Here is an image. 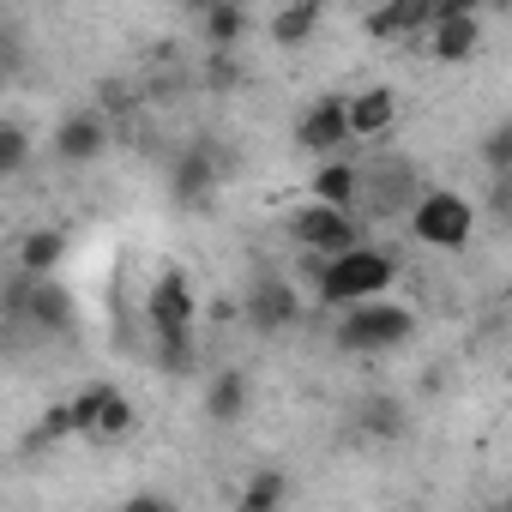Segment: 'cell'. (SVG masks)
Returning <instances> with one entry per match:
<instances>
[{
  "instance_id": "obj_24",
  "label": "cell",
  "mask_w": 512,
  "mask_h": 512,
  "mask_svg": "<svg viewBox=\"0 0 512 512\" xmlns=\"http://www.w3.org/2000/svg\"><path fill=\"white\" fill-rule=\"evenodd\" d=\"M133 422H139V410H133V398L109 386V398H103V410H97V422H91V434H97V440H127V434H133Z\"/></svg>"
},
{
  "instance_id": "obj_28",
  "label": "cell",
  "mask_w": 512,
  "mask_h": 512,
  "mask_svg": "<svg viewBox=\"0 0 512 512\" xmlns=\"http://www.w3.org/2000/svg\"><path fill=\"white\" fill-rule=\"evenodd\" d=\"M67 434H73L67 404H49V410H43V422L31 428V440H25V446H55V440H67Z\"/></svg>"
},
{
  "instance_id": "obj_6",
  "label": "cell",
  "mask_w": 512,
  "mask_h": 512,
  "mask_svg": "<svg viewBox=\"0 0 512 512\" xmlns=\"http://www.w3.org/2000/svg\"><path fill=\"white\" fill-rule=\"evenodd\" d=\"M284 235H290L296 247H308V253H338V247L362 241V223H356V211H344V205L302 199L296 211H284Z\"/></svg>"
},
{
  "instance_id": "obj_19",
  "label": "cell",
  "mask_w": 512,
  "mask_h": 512,
  "mask_svg": "<svg viewBox=\"0 0 512 512\" xmlns=\"http://www.w3.org/2000/svg\"><path fill=\"white\" fill-rule=\"evenodd\" d=\"M356 428H362L368 440H404V434H410V410H404V398H392V392H374V398H362V410H356Z\"/></svg>"
},
{
  "instance_id": "obj_27",
  "label": "cell",
  "mask_w": 512,
  "mask_h": 512,
  "mask_svg": "<svg viewBox=\"0 0 512 512\" xmlns=\"http://www.w3.org/2000/svg\"><path fill=\"white\" fill-rule=\"evenodd\" d=\"M482 169L488 175H512V121H494L482 139Z\"/></svg>"
},
{
  "instance_id": "obj_21",
  "label": "cell",
  "mask_w": 512,
  "mask_h": 512,
  "mask_svg": "<svg viewBox=\"0 0 512 512\" xmlns=\"http://www.w3.org/2000/svg\"><path fill=\"white\" fill-rule=\"evenodd\" d=\"M151 362H157V374H169V380L193 374V368H199V338H193V326L151 332Z\"/></svg>"
},
{
  "instance_id": "obj_34",
  "label": "cell",
  "mask_w": 512,
  "mask_h": 512,
  "mask_svg": "<svg viewBox=\"0 0 512 512\" xmlns=\"http://www.w3.org/2000/svg\"><path fill=\"white\" fill-rule=\"evenodd\" d=\"M175 7H187V13H205V7H217V0H175Z\"/></svg>"
},
{
  "instance_id": "obj_32",
  "label": "cell",
  "mask_w": 512,
  "mask_h": 512,
  "mask_svg": "<svg viewBox=\"0 0 512 512\" xmlns=\"http://www.w3.org/2000/svg\"><path fill=\"white\" fill-rule=\"evenodd\" d=\"M169 494H127V512H169Z\"/></svg>"
},
{
  "instance_id": "obj_3",
  "label": "cell",
  "mask_w": 512,
  "mask_h": 512,
  "mask_svg": "<svg viewBox=\"0 0 512 512\" xmlns=\"http://www.w3.org/2000/svg\"><path fill=\"white\" fill-rule=\"evenodd\" d=\"M410 332H416V308L386 302V296L350 302V308L338 314V326H332L338 350H350V356H386V350L410 344Z\"/></svg>"
},
{
  "instance_id": "obj_4",
  "label": "cell",
  "mask_w": 512,
  "mask_h": 512,
  "mask_svg": "<svg viewBox=\"0 0 512 512\" xmlns=\"http://www.w3.org/2000/svg\"><path fill=\"white\" fill-rule=\"evenodd\" d=\"M404 229L422 247L452 253V247H464L476 235V205L464 193H452V187H416V199L404 205Z\"/></svg>"
},
{
  "instance_id": "obj_26",
  "label": "cell",
  "mask_w": 512,
  "mask_h": 512,
  "mask_svg": "<svg viewBox=\"0 0 512 512\" xmlns=\"http://www.w3.org/2000/svg\"><path fill=\"white\" fill-rule=\"evenodd\" d=\"M103 398H109V380H91V386H79L73 398H61V404H67V422H73V434H91V422H97Z\"/></svg>"
},
{
  "instance_id": "obj_5",
  "label": "cell",
  "mask_w": 512,
  "mask_h": 512,
  "mask_svg": "<svg viewBox=\"0 0 512 512\" xmlns=\"http://www.w3.org/2000/svg\"><path fill=\"white\" fill-rule=\"evenodd\" d=\"M217 193H223V157H217V145L211 139L181 145L175 163H169V205L175 211H205Z\"/></svg>"
},
{
  "instance_id": "obj_29",
  "label": "cell",
  "mask_w": 512,
  "mask_h": 512,
  "mask_svg": "<svg viewBox=\"0 0 512 512\" xmlns=\"http://www.w3.org/2000/svg\"><path fill=\"white\" fill-rule=\"evenodd\" d=\"M19 67H25V37H19V25L0 19V85H7Z\"/></svg>"
},
{
  "instance_id": "obj_18",
  "label": "cell",
  "mask_w": 512,
  "mask_h": 512,
  "mask_svg": "<svg viewBox=\"0 0 512 512\" xmlns=\"http://www.w3.org/2000/svg\"><path fill=\"white\" fill-rule=\"evenodd\" d=\"M67 253H73V241H67V229H31L25 241H19V272H31V278H49V272H61L67 266Z\"/></svg>"
},
{
  "instance_id": "obj_25",
  "label": "cell",
  "mask_w": 512,
  "mask_h": 512,
  "mask_svg": "<svg viewBox=\"0 0 512 512\" xmlns=\"http://www.w3.org/2000/svg\"><path fill=\"white\" fill-rule=\"evenodd\" d=\"M241 79H247V73H241L235 49H211V55H205V67H199V85H205V91H217V97H223V91H241Z\"/></svg>"
},
{
  "instance_id": "obj_15",
  "label": "cell",
  "mask_w": 512,
  "mask_h": 512,
  "mask_svg": "<svg viewBox=\"0 0 512 512\" xmlns=\"http://www.w3.org/2000/svg\"><path fill=\"white\" fill-rule=\"evenodd\" d=\"M344 121H350V139H386L398 127V97L386 85H368V91L344 97Z\"/></svg>"
},
{
  "instance_id": "obj_33",
  "label": "cell",
  "mask_w": 512,
  "mask_h": 512,
  "mask_svg": "<svg viewBox=\"0 0 512 512\" xmlns=\"http://www.w3.org/2000/svg\"><path fill=\"white\" fill-rule=\"evenodd\" d=\"M205 314H211V320H235V302H229V296H217V302H211Z\"/></svg>"
},
{
  "instance_id": "obj_22",
  "label": "cell",
  "mask_w": 512,
  "mask_h": 512,
  "mask_svg": "<svg viewBox=\"0 0 512 512\" xmlns=\"http://www.w3.org/2000/svg\"><path fill=\"white\" fill-rule=\"evenodd\" d=\"M247 7H241V0H217V7H205L199 13V31H205V43L211 49H235L241 37H247Z\"/></svg>"
},
{
  "instance_id": "obj_8",
  "label": "cell",
  "mask_w": 512,
  "mask_h": 512,
  "mask_svg": "<svg viewBox=\"0 0 512 512\" xmlns=\"http://www.w3.org/2000/svg\"><path fill=\"white\" fill-rule=\"evenodd\" d=\"M145 320L151 332H175V326H193L199 320V296H193V278L181 266H163L145 290Z\"/></svg>"
},
{
  "instance_id": "obj_1",
  "label": "cell",
  "mask_w": 512,
  "mask_h": 512,
  "mask_svg": "<svg viewBox=\"0 0 512 512\" xmlns=\"http://www.w3.org/2000/svg\"><path fill=\"white\" fill-rule=\"evenodd\" d=\"M398 284V253L374 247V241H350L338 253H326V266L314 278V296L326 308H350V302H368V296H386Z\"/></svg>"
},
{
  "instance_id": "obj_11",
  "label": "cell",
  "mask_w": 512,
  "mask_h": 512,
  "mask_svg": "<svg viewBox=\"0 0 512 512\" xmlns=\"http://www.w3.org/2000/svg\"><path fill=\"white\" fill-rule=\"evenodd\" d=\"M296 145L308 157H332L350 145V121H344V97H314L302 115H296Z\"/></svg>"
},
{
  "instance_id": "obj_13",
  "label": "cell",
  "mask_w": 512,
  "mask_h": 512,
  "mask_svg": "<svg viewBox=\"0 0 512 512\" xmlns=\"http://www.w3.org/2000/svg\"><path fill=\"white\" fill-rule=\"evenodd\" d=\"M320 25H326V0H278L266 37H272V49H308L320 37Z\"/></svg>"
},
{
  "instance_id": "obj_30",
  "label": "cell",
  "mask_w": 512,
  "mask_h": 512,
  "mask_svg": "<svg viewBox=\"0 0 512 512\" xmlns=\"http://www.w3.org/2000/svg\"><path fill=\"white\" fill-rule=\"evenodd\" d=\"M133 109H139V91H133V85H109V91H103V115H109V121H115V115H133Z\"/></svg>"
},
{
  "instance_id": "obj_20",
  "label": "cell",
  "mask_w": 512,
  "mask_h": 512,
  "mask_svg": "<svg viewBox=\"0 0 512 512\" xmlns=\"http://www.w3.org/2000/svg\"><path fill=\"white\" fill-rule=\"evenodd\" d=\"M290 500V476L278 464H260L241 488H235V512H278Z\"/></svg>"
},
{
  "instance_id": "obj_31",
  "label": "cell",
  "mask_w": 512,
  "mask_h": 512,
  "mask_svg": "<svg viewBox=\"0 0 512 512\" xmlns=\"http://www.w3.org/2000/svg\"><path fill=\"white\" fill-rule=\"evenodd\" d=\"M482 7H488V0H434V19H452V13H470V19H482Z\"/></svg>"
},
{
  "instance_id": "obj_12",
  "label": "cell",
  "mask_w": 512,
  "mask_h": 512,
  "mask_svg": "<svg viewBox=\"0 0 512 512\" xmlns=\"http://www.w3.org/2000/svg\"><path fill=\"white\" fill-rule=\"evenodd\" d=\"M434 25V0H380L362 13V31L374 43H416Z\"/></svg>"
},
{
  "instance_id": "obj_23",
  "label": "cell",
  "mask_w": 512,
  "mask_h": 512,
  "mask_svg": "<svg viewBox=\"0 0 512 512\" xmlns=\"http://www.w3.org/2000/svg\"><path fill=\"white\" fill-rule=\"evenodd\" d=\"M31 127L25 121H0V181H13V175H25L31 169Z\"/></svg>"
},
{
  "instance_id": "obj_10",
  "label": "cell",
  "mask_w": 512,
  "mask_h": 512,
  "mask_svg": "<svg viewBox=\"0 0 512 512\" xmlns=\"http://www.w3.org/2000/svg\"><path fill=\"white\" fill-rule=\"evenodd\" d=\"M416 163H404V157H392V163H374V169H362V187H356V205H368V211H380V217H404V205L416 199Z\"/></svg>"
},
{
  "instance_id": "obj_2",
  "label": "cell",
  "mask_w": 512,
  "mask_h": 512,
  "mask_svg": "<svg viewBox=\"0 0 512 512\" xmlns=\"http://www.w3.org/2000/svg\"><path fill=\"white\" fill-rule=\"evenodd\" d=\"M0 320H19V326H31V332H43V338H67L73 326H79V302H73V290L49 272V278H31V272H19L7 290H0Z\"/></svg>"
},
{
  "instance_id": "obj_9",
  "label": "cell",
  "mask_w": 512,
  "mask_h": 512,
  "mask_svg": "<svg viewBox=\"0 0 512 512\" xmlns=\"http://www.w3.org/2000/svg\"><path fill=\"white\" fill-rule=\"evenodd\" d=\"M109 115L103 109H73V115H61L55 121V157L67 163V169H85V163H97L103 151H109Z\"/></svg>"
},
{
  "instance_id": "obj_14",
  "label": "cell",
  "mask_w": 512,
  "mask_h": 512,
  "mask_svg": "<svg viewBox=\"0 0 512 512\" xmlns=\"http://www.w3.org/2000/svg\"><path fill=\"white\" fill-rule=\"evenodd\" d=\"M422 43H428V55H434L440 67H464V61L482 49V19H470V13L434 19V25L422 31Z\"/></svg>"
},
{
  "instance_id": "obj_17",
  "label": "cell",
  "mask_w": 512,
  "mask_h": 512,
  "mask_svg": "<svg viewBox=\"0 0 512 512\" xmlns=\"http://www.w3.org/2000/svg\"><path fill=\"white\" fill-rule=\"evenodd\" d=\"M247 398H253V386H247L241 368H217V374L205 380V416H211L217 428L241 422V416H247Z\"/></svg>"
},
{
  "instance_id": "obj_16",
  "label": "cell",
  "mask_w": 512,
  "mask_h": 512,
  "mask_svg": "<svg viewBox=\"0 0 512 512\" xmlns=\"http://www.w3.org/2000/svg\"><path fill=\"white\" fill-rule=\"evenodd\" d=\"M356 187H362V163L350 157H314V175H308V199H326V205H344L356 211Z\"/></svg>"
},
{
  "instance_id": "obj_7",
  "label": "cell",
  "mask_w": 512,
  "mask_h": 512,
  "mask_svg": "<svg viewBox=\"0 0 512 512\" xmlns=\"http://www.w3.org/2000/svg\"><path fill=\"white\" fill-rule=\"evenodd\" d=\"M235 320H247L253 332L278 338V332H290V326L302 320V296H296V284H290V278H278V272H260V278L247 284V296L235 302Z\"/></svg>"
}]
</instances>
